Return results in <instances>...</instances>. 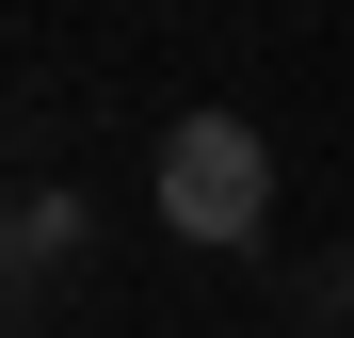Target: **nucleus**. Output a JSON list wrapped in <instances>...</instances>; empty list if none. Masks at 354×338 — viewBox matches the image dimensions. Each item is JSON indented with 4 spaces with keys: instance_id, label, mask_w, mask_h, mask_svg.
Instances as JSON below:
<instances>
[{
    "instance_id": "2",
    "label": "nucleus",
    "mask_w": 354,
    "mask_h": 338,
    "mask_svg": "<svg viewBox=\"0 0 354 338\" xmlns=\"http://www.w3.org/2000/svg\"><path fill=\"white\" fill-rule=\"evenodd\" d=\"M65 242H81V209H65V194H32V209H0V322L32 306V274L65 258Z\"/></svg>"
},
{
    "instance_id": "1",
    "label": "nucleus",
    "mask_w": 354,
    "mask_h": 338,
    "mask_svg": "<svg viewBox=\"0 0 354 338\" xmlns=\"http://www.w3.org/2000/svg\"><path fill=\"white\" fill-rule=\"evenodd\" d=\"M145 194H161L177 242H258V225H274V145L242 129V113H177Z\"/></svg>"
},
{
    "instance_id": "4",
    "label": "nucleus",
    "mask_w": 354,
    "mask_h": 338,
    "mask_svg": "<svg viewBox=\"0 0 354 338\" xmlns=\"http://www.w3.org/2000/svg\"><path fill=\"white\" fill-rule=\"evenodd\" d=\"M225 338H290V322H225Z\"/></svg>"
},
{
    "instance_id": "3",
    "label": "nucleus",
    "mask_w": 354,
    "mask_h": 338,
    "mask_svg": "<svg viewBox=\"0 0 354 338\" xmlns=\"http://www.w3.org/2000/svg\"><path fill=\"white\" fill-rule=\"evenodd\" d=\"M274 306L290 322H354V242H306V258L274 274Z\"/></svg>"
}]
</instances>
